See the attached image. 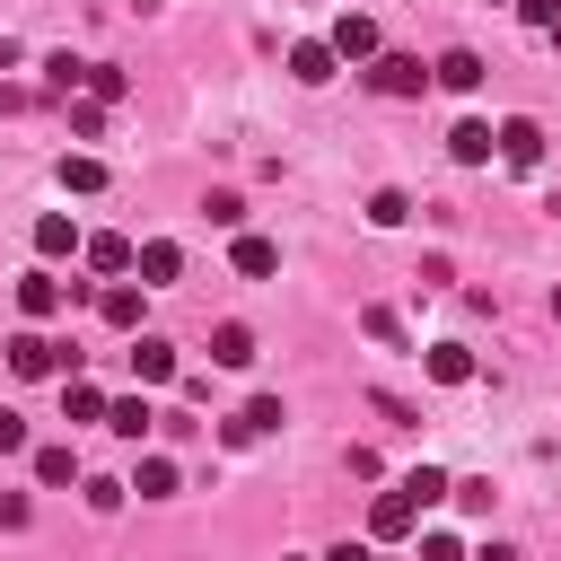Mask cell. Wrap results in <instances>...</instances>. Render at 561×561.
Returning <instances> with one entry per match:
<instances>
[{
    "label": "cell",
    "mask_w": 561,
    "mask_h": 561,
    "mask_svg": "<svg viewBox=\"0 0 561 561\" xmlns=\"http://www.w3.org/2000/svg\"><path fill=\"white\" fill-rule=\"evenodd\" d=\"M44 88H53L61 105H70V96L88 88V61H70V53H44Z\"/></svg>",
    "instance_id": "cell-17"
},
{
    "label": "cell",
    "mask_w": 561,
    "mask_h": 561,
    "mask_svg": "<svg viewBox=\"0 0 561 561\" xmlns=\"http://www.w3.org/2000/svg\"><path fill=\"white\" fill-rule=\"evenodd\" d=\"M552 316H561V289H552Z\"/></svg>",
    "instance_id": "cell-36"
},
{
    "label": "cell",
    "mask_w": 561,
    "mask_h": 561,
    "mask_svg": "<svg viewBox=\"0 0 561 561\" xmlns=\"http://www.w3.org/2000/svg\"><path fill=\"white\" fill-rule=\"evenodd\" d=\"M96 316H105L114 333H131V324H140V280H114V289H96Z\"/></svg>",
    "instance_id": "cell-13"
},
{
    "label": "cell",
    "mask_w": 561,
    "mask_h": 561,
    "mask_svg": "<svg viewBox=\"0 0 561 561\" xmlns=\"http://www.w3.org/2000/svg\"><path fill=\"white\" fill-rule=\"evenodd\" d=\"M280 561H298V552H280Z\"/></svg>",
    "instance_id": "cell-38"
},
{
    "label": "cell",
    "mask_w": 561,
    "mask_h": 561,
    "mask_svg": "<svg viewBox=\"0 0 561 561\" xmlns=\"http://www.w3.org/2000/svg\"><path fill=\"white\" fill-rule=\"evenodd\" d=\"M79 254H88V263H96V272H131V254H140V245H131V237H114V228H105V237H88V245H79Z\"/></svg>",
    "instance_id": "cell-18"
},
{
    "label": "cell",
    "mask_w": 561,
    "mask_h": 561,
    "mask_svg": "<svg viewBox=\"0 0 561 561\" xmlns=\"http://www.w3.org/2000/svg\"><path fill=\"white\" fill-rule=\"evenodd\" d=\"M473 561H526V552H517V543H482Z\"/></svg>",
    "instance_id": "cell-35"
},
{
    "label": "cell",
    "mask_w": 561,
    "mask_h": 561,
    "mask_svg": "<svg viewBox=\"0 0 561 561\" xmlns=\"http://www.w3.org/2000/svg\"><path fill=\"white\" fill-rule=\"evenodd\" d=\"M105 430H114V438H140V430H158V412H149L140 394H123V403H105Z\"/></svg>",
    "instance_id": "cell-21"
},
{
    "label": "cell",
    "mask_w": 561,
    "mask_h": 561,
    "mask_svg": "<svg viewBox=\"0 0 561 561\" xmlns=\"http://www.w3.org/2000/svg\"><path fill=\"white\" fill-rule=\"evenodd\" d=\"M35 254H44V263L79 254V228H70V210H44V219H35Z\"/></svg>",
    "instance_id": "cell-12"
},
{
    "label": "cell",
    "mask_w": 561,
    "mask_h": 561,
    "mask_svg": "<svg viewBox=\"0 0 561 561\" xmlns=\"http://www.w3.org/2000/svg\"><path fill=\"white\" fill-rule=\"evenodd\" d=\"M0 456H26V421L18 412H0Z\"/></svg>",
    "instance_id": "cell-33"
},
{
    "label": "cell",
    "mask_w": 561,
    "mask_h": 561,
    "mask_svg": "<svg viewBox=\"0 0 561 561\" xmlns=\"http://www.w3.org/2000/svg\"><path fill=\"white\" fill-rule=\"evenodd\" d=\"M421 526V508L403 500V491H377V508H368V543H403Z\"/></svg>",
    "instance_id": "cell-6"
},
{
    "label": "cell",
    "mask_w": 561,
    "mask_h": 561,
    "mask_svg": "<svg viewBox=\"0 0 561 561\" xmlns=\"http://www.w3.org/2000/svg\"><path fill=\"white\" fill-rule=\"evenodd\" d=\"M210 359H219V368H254V333H245V324H219V333H210Z\"/></svg>",
    "instance_id": "cell-20"
},
{
    "label": "cell",
    "mask_w": 561,
    "mask_h": 561,
    "mask_svg": "<svg viewBox=\"0 0 561 561\" xmlns=\"http://www.w3.org/2000/svg\"><path fill=\"white\" fill-rule=\"evenodd\" d=\"M430 79H438L447 96H473V88H482V53H465V44H447V53L430 61Z\"/></svg>",
    "instance_id": "cell-7"
},
{
    "label": "cell",
    "mask_w": 561,
    "mask_h": 561,
    "mask_svg": "<svg viewBox=\"0 0 561 561\" xmlns=\"http://www.w3.org/2000/svg\"><path fill=\"white\" fill-rule=\"evenodd\" d=\"M324 561H377V543H333Z\"/></svg>",
    "instance_id": "cell-34"
},
{
    "label": "cell",
    "mask_w": 561,
    "mask_h": 561,
    "mask_svg": "<svg viewBox=\"0 0 561 561\" xmlns=\"http://www.w3.org/2000/svg\"><path fill=\"white\" fill-rule=\"evenodd\" d=\"M552 44H561V26H552Z\"/></svg>",
    "instance_id": "cell-37"
},
{
    "label": "cell",
    "mask_w": 561,
    "mask_h": 561,
    "mask_svg": "<svg viewBox=\"0 0 561 561\" xmlns=\"http://www.w3.org/2000/svg\"><path fill=\"white\" fill-rule=\"evenodd\" d=\"M421 561H473V552H465L456 535H421Z\"/></svg>",
    "instance_id": "cell-32"
},
{
    "label": "cell",
    "mask_w": 561,
    "mask_h": 561,
    "mask_svg": "<svg viewBox=\"0 0 561 561\" xmlns=\"http://www.w3.org/2000/svg\"><path fill=\"white\" fill-rule=\"evenodd\" d=\"M447 482H456V473H438V465H412V473H403L394 491H403L412 508H430V500H447Z\"/></svg>",
    "instance_id": "cell-22"
},
{
    "label": "cell",
    "mask_w": 561,
    "mask_h": 561,
    "mask_svg": "<svg viewBox=\"0 0 561 561\" xmlns=\"http://www.w3.org/2000/svg\"><path fill=\"white\" fill-rule=\"evenodd\" d=\"M289 79H298V88H324V79H333V44H324V35L289 44Z\"/></svg>",
    "instance_id": "cell-11"
},
{
    "label": "cell",
    "mask_w": 561,
    "mask_h": 561,
    "mask_svg": "<svg viewBox=\"0 0 561 561\" xmlns=\"http://www.w3.org/2000/svg\"><path fill=\"white\" fill-rule=\"evenodd\" d=\"M280 421H289V412H280V394H254L237 421H219V438H228V447H245V438H272Z\"/></svg>",
    "instance_id": "cell-5"
},
{
    "label": "cell",
    "mask_w": 561,
    "mask_h": 561,
    "mask_svg": "<svg viewBox=\"0 0 561 561\" xmlns=\"http://www.w3.org/2000/svg\"><path fill=\"white\" fill-rule=\"evenodd\" d=\"M61 412H70V421H105V394H96L88 377H61Z\"/></svg>",
    "instance_id": "cell-24"
},
{
    "label": "cell",
    "mask_w": 561,
    "mask_h": 561,
    "mask_svg": "<svg viewBox=\"0 0 561 561\" xmlns=\"http://www.w3.org/2000/svg\"><path fill=\"white\" fill-rule=\"evenodd\" d=\"M237 272H245V280H272V272H280V245H272V237H237Z\"/></svg>",
    "instance_id": "cell-19"
},
{
    "label": "cell",
    "mask_w": 561,
    "mask_h": 561,
    "mask_svg": "<svg viewBox=\"0 0 561 561\" xmlns=\"http://www.w3.org/2000/svg\"><path fill=\"white\" fill-rule=\"evenodd\" d=\"M324 44H333V61H377V18H359V9H342Z\"/></svg>",
    "instance_id": "cell-4"
},
{
    "label": "cell",
    "mask_w": 561,
    "mask_h": 561,
    "mask_svg": "<svg viewBox=\"0 0 561 561\" xmlns=\"http://www.w3.org/2000/svg\"><path fill=\"white\" fill-rule=\"evenodd\" d=\"M70 131H79V140H96V131H105V105H88V96H79V105H70Z\"/></svg>",
    "instance_id": "cell-30"
},
{
    "label": "cell",
    "mask_w": 561,
    "mask_h": 561,
    "mask_svg": "<svg viewBox=\"0 0 561 561\" xmlns=\"http://www.w3.org/2000/svg\"><path fill=\"white\" fill-rule=\"evenodd\" d=\"M35 482H44V491L79 482V456H70V447H35Z\"/></svg>",
    "instance_id": "cell-25"
},
{
    "label": "cell",
    "mask_w": 561,
    "mask_h": 561,
    "mask_svg": "<svg viewBox=\"0 0 561 561\" xmlns=\"http://www.w3.org/2000/svg\"><path fill=\"white\" fill-rule=\"evenodd\" d=\"M61 184L70 193H105V158H61Z\"/></svg>",
    "instance_id": "cell-27"
},
{
    "label": "cell",
    "mask_w": 561,
    "mask_h": 561,
    "mask_svg": "<svg viewBox=\"0 0 561 561\" xmlns=\"http://www.w3.org/2000/svg\"><path fill=\"white\" fill-rule=\"evenodd\" d=\"M491 140H500V167H543V123L535 114H508V123H491Z\"/></svg>",
    "instance_id": "cell-3"
},
{
    "label": "cell",
    "mask_w": 561,
    "mask_h": 561,
    "mask_svg": "<svg viewBox=\"0 0 561 561\" xmlns=\"http://www.w3.org/2000/svg\"><path fill=\"white\" fill-rule=\"evenodd\" d=\"M202 210H210V228H245V202H237V193H210Z\"/></svg>",
    "instance_id": "cell-29"
},
{
    "label": "cell",
    "mask_w": 561,
    "mask_h": 561,
    "mask_svg": "<svg viewBox=\"0 0 561 561\" xmlns=\"http://www.w3.org/2000/svg\"><path fill=\"white\" fill-rule=\"evenodd\" d=\"M18 307H26V316H61L70 298H61V280H53V272H26V280H18Z\"/></svg>",
    "instance_id": "cell-15"
},
{
    "label": "cell",
    "mask_w": 561,
    "mask_h": 561,
    "mask_svg": "<svg viewBox=\"0 0 561 561\" xmlns=\"http://www.w3.org/2000/svg\"><path fill=\"white\" fill-rule=\"evenodd\" d=\"M175 482H184V473H175V456H140V465H131V482H123V491H140V500H167V491H175Z\"/></svg>",
    "instance_id": "cell-14"
},
{
    "label": "cell",
    "mask_w": 561,
    "mask_h": 561,
    "mask_svg": "<svg viewBox=\"0 0 561 561\" xmlns=\"http://www.w3.org/2000/svg\"><path fill=\"white\" fill-rule=\"evenodd\" d=\"M368 219H377V228H403V219H412V193H403V184H377V193H368Z\"/></svg>",
    "instance_id": "cell-23"
},
{
    "label": "cell",
    "mask_w": 561,
    "mask_h": 561,
    "mask_svg": "<svg viewBox=\"0 0 561 561\" xmlns=\"http://www.w3.org/2000/svg\"><path fill=\"white\" fill-rule=\"evenodd\" d=\"M421 368H430L438 386H465V377H473V351H465V342H430V359H421Z\"/></svg>",
    "instance_id": "cell-16"
},
{
    "label": "cell",
    "mask_w": 561,
    "mask_h": 561,
    "mask_svg": "<svg viewBox=\"0 0 561 561\" xmlns=\"http://www.w3.org/2000/svg\"><path fill=\"white\" fill-rule=\"evenodd\" d=\"M447 500H465L473 517H491V482H482V473H465V482H447Z\"/></svg>",
    "instance_id": "cell-28"
},
{
    "label": "cell",
    "mask_w": 561,
    "mask_h": 561,
    "mask_svg": "<svg viewBox=\"0 0 561 561\" xmlns=\"http://www.w3.org/2000/svg\"><path fill=\"white\" fill-rule=\"evenodd\" d=\"M0 359H9V377H70V351L53 333H9Z\"/></svg>",
    "instance_id": "cell-1"
},
{
    "label": "cell",
    "mask_w": 561,
    "mask_h": 561,
    "mask_svg": "<svg viewBox=\"0 0 561 561\" xmlns=\"http://www.w3.org/2000/svg\"><path fill=\"white\" fill-rule=\"evenodd\" d=\"M368 88H377V96H421V88H430V61H421V53H377V61H368Z\"/></svg>",
    "instance_id": "cell-2"
},
{
    "label": "cell",
    "mask_w": 561,
    "mask_h": 561,
    "mask_svg": "<svg viewBox=\"0 0 561 561\" xmlns=\"http://www.w3.org/2000/svg\"><path fill=\"white\" fill-rule=\"evenodd\" d=\"M447 158H456V167H491V158H500V140H491V123H482V114H465V123L447 131Z\"/></svg>",
    "instance_id": "cell-8"
},
{
    "label": "cell",
    "mask_w": 561,
    "mask_h": 561,
    "mask_svg": "<svg viewBox=\"0 0 561 561\" xmlns=\"http://www.w3.org/2000/svg\"><path fill=\"white\" fill-rule=\"evenodd\" d=\"M131 377H140V386H167V377H175V342H167V333H140V342H131Z\"/></svg>",
    "instance_id": "cell-10"
},
{
    "label": "cell",
    "mask_w": 561,
    "mask_h": 561,
    "mask_svg": "<svg viewBox=\"0 0 561 561\" xmlns=\"http://www.w3.org/2000/svg\"><path fill=\"white\" fill-rule=\"evenodd\" d=\"M517 18H526V26H543V35H552V26H561V0H517Z\"/></svg>",
    "instance_id": "cell-31"
},
{
    "label": "cell",
    "mask_w": 561,
    "mask_h": 561,
    "mask_svg": "<svg viewBox=\"0 0 561 561\" xmlns=\"http://www.w3.org/2000/svg\"><path fill=\"white\" fill-rule=\"evenodd\" d=\"M123 88H131V79H123L114 61H88V88H79V96H88V105H114Z\"/></svg>",
    "instance_id": "cell-26"
},
{
    "label": "cell",
    "mask_w": 561,
    "mask_h": 561,
    "mask_svg": "<svg viewBox=\"0 0 561 561\" xmlns=\"http://www.w3.org/2000/svg\"><path fill=\"white\" fill-rule=\"evenodd\" d=\"M131 272H140V289H167V280L184 272V245H175V237H149V245L131 254Z\"/></svg>",
    "instance_id": "cell-9"
}]
</instances>
